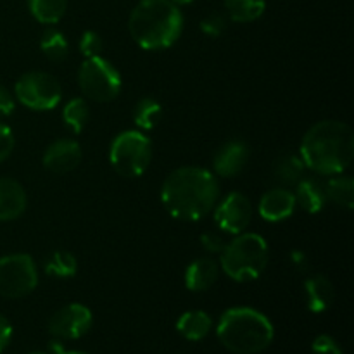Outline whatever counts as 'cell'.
Listing matches in <instances>:
<instances>
[{"label":"cell","instance_id":"obj_6","mask_svg":"<svg viewBox=\"0 0 354 354\" xmlns=\"http://www.w3.org/2000/svg\"><path fill=\"white\" fill-rule=\"evenodd\" d=\"M152 159V144L138 130H127L116 135L109 149V161L114 171L124 178L144 175Z\"/></svg>","mask_w":354,"mask_h":354},{"label":"cell","instance_id":"obj_31","mask_svg":"<svg viewBox=\"0 0 354 354\" xmlns=\"http://www.w3.org/2000/svg\"><path fill=\"white\" fill-rule=\"evenodd\" d=\"M14 151V135L7 124L0 123V165L12 154Z\"/></svg>","mask_w":354,"mask_h":354},{"label":"cell","instance_id":"obj_23","mask_svg":"<svg viewBox=\"0 0 354 354\" xmlns=\"http://www.w3.org/2000/svg\"><path fill=\"white\" fill-rule=\"evenodd\" d=\"M28 7L38 23L55 24L64 17L68 0H28Z\"/></svg>","mask_w":354,"mask_h":354},{"label":"cell","instance_id":"obj_10","mask_svg":"<svg viewBox=\"0 0 354 354\" xmlns=\"http://www.w3.org/2000/svg\"><path fill=\"white\" fill-rule=\"evenodd\" d=\"M92 311L85 304L71 303L52 315L48 320V332L62 341H75L92 328Z\"/></svg>","mask_w":354,"mask_h":354},{"label":"cell","instance_id":"obj_24","mask_svg":"<svg viewBox=\"0 0 354 354\" xmlns=\"http://www.w3.org/2000/svg\"><path fill=\"white\" fill-rule=\"evenodd\" d=\"M45 273L55 279H71L78 272V261L69 251H54L45 259Z\"/></svg>","mask_w":354,"mask_h":354},{"label":"cell","instance_id":"obj_20","mask_svg":"<svg viewBox=\"0 0 354 354\" xmlns=\"http://www.w3.org/2000/svg\"><path fill=\"white\" fill-rule=\"evenodd\" d=\"M325 187V196L327 201L334 203L335 206L353 209L354 206V180L346 175H334L327 182Z\"/></svg>","mask_w":354,"mask_h":354},{"label":"cell","instance_id":"obj_25","mask_svg":"<svg viewBox=\"0 0 354 354\" xmlns=\"http://www.w3.org/2000/svg\"><path fill=\"white\" fill-rule=\"evenodd\" d=\"M90 118L88 102L82 97H75L69 100L62 109V120L64 124L73 131V133H82L83 128L86 127Z\"/></svg>","mask_w":354,"mask_h":354},{"label":"cell","instance_id":"obj_26","mask_svg":"<svg viewBox=\"0 0 354 354\" xmlns=\"http://www.w3.org/2000/svg\"><path fill=\"white\" fill-rule=\"evenodd\" d=\"M162 107L152 97H144L137 102L133 109V121L140 130H152V128L158 127L159 120H161Z\"/></svg>","mask_w":354,"mask_h":354},{"label":"cell","instance_id":"obj_19","mask_svg":"<svg viewBox=\"0 0 354 354\" xmlns=\"http://www.w3.org/2000/svg\"><path fill=\"white\" fill-rule=\"evenodd\" d=\"M213 328V320L206 311H187L176 322V330L187 341H203Z\"/></svg>","mask_w":354,"mask_h":354},{"label":"cell","instance_id":"obj_30","mask_svg":"<svg viewBox=\"0 0 354 354\" xmlns=\"http://www.w3.org/2000/svg\"><path fill=\"white\" fill-rule=\"evenodd\" d=\"M311 353L313 354H342L341 346L337 344L330 335H318L311 344Z\"/></svg>","mask_w":354,"mask_h":354},{"label":"cell","instance_id":"obj_29","mask_svg":"<svg viewBox=\"0 0 354 354\" xmlns=\"http://www.w3.org/2000/svg\"><path fill=\"white\" fill-rule=\"evenodd\" d=\"M227 28V19L223 14H209L201 21V30L207 35V37H220Z\"/></svg>","mask_w":354,"mask_h":354},{"label":"cell","instance_id":"obj_17","mask_svg":"<svg viewBox=\"0 0 354 354\" xmlns=\"http://www.w3.org/2000/svg\"><path fill=\"white\" fill-rule=\"evenodd\" d=\"M306 304L311 313H324L332 306L335 299V290L330 280L324 275H313L304 283Z\"/></svg>","mask_w":354,"mask_h":354},{"label":"cell","instance_id":"obj_5","mask_svg":"<svg viewBox=\"0 0 354 354\" xmlns=\"http://www.w3.org/2000/svg\"><path fill=\"white\" fill-rule=\"evenodd\" d=\"M220 254V270L235 282H252L268 266V244L258 234H237Z\"/></svg>","mask_w":354,"mask_h":354},{"label":"cell","instance_id":"obj_1","mask_svg":"<svg viewBox=\"0 0 354 354\" xmlns=\"http://www.w3.org/2000/svg\"><path fill=\"white\" fill-rule=\"evenodd\" d=\"M220 199L216 176L199 166H183L166 176L161 201L166 211L180 221H199L211 213Z\"/></svg>","mask_w":354,"mask_h":354},{"label":"cell","instance_id":"obj_35","mask_svg":"<svg viewBox=\"0 0 354 354\" xmlns=\"http://www.w3.org/2000/svg\"><path fill=\"white\" fill-rule=\"evenodd\" d=\"M290 259H292V263L296 265L297 270H306L308 259H306V256H304L301 251H292V254H290Z\"/></svg>","mask_w":354,"mask_h":354},{"label":"cell","instance_id":"obj_36","mask_svg":"<svg viewBox=\"0 0 354 354\" xmlns=\"http://www.w3.org/2000/svg\"><path fill=\"white\" fill-rule=\"evenodd\" d=\"M52 348H54L55 354H88V353H82V351H64V349H62L59 344H52Z\"/></svg>","mask_w":354,"mask_h":354},{"label":"cell","instance_id":"obj_34","mask_svg":"<svg viewBox=\"0 0 354 354\" xmlns=\"http://www.w3.org/2000/svg\"><path fill=\"white\" fill-rule=\"evenodd\" d=\"M10 339H12V325L3 315H0V353L10 344Z\"/></svg>","mask_w":354,"mask_h":354},{"label":"cell","instance_id":"obj_2","mask_svg":"<svg viewBox=\"0 0 354 354\" xmlns=\"http://www.w3.org/2000/svg\"><path fill=\"white\" fill-rule=\"evenodd\" d=\"M299 152L306 169L324 176L341 175L354 158L351 127L337 120L318 121L304 133Z\"/></svg>","mask_w":354,"mask_h":354},{"label":"cell","instance_id":"obj_3","mask_svg":"<svg viewBox=\"0 0 354 354\" xmlns=\"http://www.w3.org/2000/svg\"><path fill=\"white\" fill-rule=\"evenodd\" d=\"M128 30L138 47L162 50L182 35L183 14L171 0H140L131 10Z\"/></svg>","mask_w":354,"mask_h":354},{"label":"cell","instance_id":"obj_27","mask_svg":"<svg viewBox=\"0 0 354 354\" xmlns=\"http://www.w3.org/2000/svg\"><path fill=\"white\" fill-rule=\"evenodd\" d=\"M40 48L45 54V57L54 62H61L68 57L69 45L64 35L55 28H48L44 31L40 40Z\"/></svg>","mask_w":354,"mask_h":354},{"label":"cell","instance_id":"obj_33","mask_svg":"<svg viewBox=\"0 0 354 354\" xmlns=\"http://www.w3.org/2000/svg\"><path fill=\"white\" fill-rule=\"evenodd\" d=\"M14 107H16V99H14V95L6 88V86L0 85V116H9V114H12Z\"/></svg>","mask_w":354,"mask_h":354},{"label":"cell","instance_id":"obj_14","mask_svg":"<svg viewBox=\"0 0 354 354\" xmlns=\"http://www.w3.org/2000/svg\"><path fill=\"white\" fill-rule=\"evenodd\" d=\"M296 209V197L287 187L268 190L259 201V216L270 223H279L292 216Z\"/></svg>","mask_w":354,"mask_h":354},{"label":"cell","instance_id":"obj_11","mask_svg":"<svg viewBox=\"0 0 354 354\" xmlns=\"http://www.w3.org/2000/svg\"><path fill=\"white\" fill-rule=\"evenodd\" d=\"M252 218V204L249 197L241 192H232L218 204L214 221L220 230L230 235L242 234L249 227Z\"/></svg>","mask_w":354,"mask_h":354},{"label":"cell","instance_id":"obj_7","mask_svg":"<svg viewBox=\"0 0 354 354\" xmlns=\"http://www.w3.org/2000/svg\"><path fill=\"white\" fill-rule=\"evenodd\" d=\"M83 95L95 102H111L121 92V75L107 59L95 55L83 61L78 71Z\"/></svg>","mask_w":354,"mask_h":354},{"label":"cell","instance_id":"obj_12","mask_svg":"<svg viewBox=\"0 0 354 354\" xmlns=\"http://www.w3.org/2000/svg\"><path fill=\"white\" fill-rule=\"evenodd\" d=\"M44 168L55 175H64L78 168L82 162V147L71 138H59L52 142L44 152Z\"/></svg>","mask_w":354,"mask_h":354},{"label":"cell","instance_id":"obj_37","mask_svg":"<svg viewBox=\"0 0 354 354\" xmlns=\"http://www.w3.org/2000/svg\"><path fill=\"white\" fill-rule=\"evenodd\" d=\"M171 2L175 3V6L182 7V6H190V3H192L194 0H171Z\"/></svg>","mask_w":354,"mask_h":354},{"label":"cell","instance_id":"obj_13","mask_svg":"<svg viewBox=\"0 0 354 354\" xmlns=\"http://www.w3.org/2000/svg\"><path fill=\"white\" fill-rule=\"evenodd\" d=\"M249 156V145L244 140H228L218 149L213 159V168L216 175L223 176V178H234V176L241 175L244 168L248 166Z\"/></svg>","mask_w":354,"mask_h":354},{"label":"cell","instance_id":"obj_32","mask_svg":"<svg viewBox=\"0 0 354 354\" xmlns=\"http://www.w3.org/2000/svg\"><path fill=\"white\" fill-rule=\"evenodd\" d=\"M201 244L211 254H220L225 248V241L216 234H203L201 235Z\"/></svg>","mask_w":354,"mask_h":354},{"label":"cell","instance_id":"obj_18","mask_svg":"<svg viewBox=\"0 0 354 354\" xmlns=\"http://www.w3.org/2000/svg\"><path fill=\"white\" fill-rule=\"evenodd\" d=\"M294 197H296V204H299L310 214L320 213L327 204L325 187L313 178H301L296 185Z\"/></svg>","mask_w":354,"mask_h":354},{"label":"cell","instance_id":"obj_8","mask_svg":"<svg viewBox=\"0 0 354 354\" xmlns=\"http://www.w3.org/2000/svg\"><path fill=\"white\" fill-rule=\"evenodd\" d=\"M14 97L31 111H50L61 102L62 88L48 73L30 71L16 82Z\"/></svg>","mask_w":354,"mask_h":354},{"label":"cell","instance_id":"obj_21","mask_svg":"<svg viewBox=\"0 0 354 354\" xmlns=\"http://www.w3.org/2000/svg\"><path fill=\"white\" fill-rule=\"evenodd\" d=\"M227 16L234 23H252L265 14V0H225Z\"/></svg>","mask_w":354,"mask_h":354},{"label":"cell","instance_id":"obj_9","mask_svg":"<svg viewBox=\"0 0 354 354\" xmlns=\"http://www.w3.org/2000/svg\"><path fill=\"white\" fill-rule=\"evenodd\" d=\"M38 286V272L28 254H9L0 258V296L21 299Z\"/></svg>","mask_w":354,"mask_h":354},{"label":"cell","instance_id":"obj_15","mask_svg":"<svg viewBox=\"0 0 354 354\" xmlns=\"http://www.w3.org/2000/svg\"><path fill=\"white\" fill-rule=\"evenodd\" d=\"M28 196L14 178H0V221H12L26 211Z\"/></svg>","mask_w":354,"mask_h":354},{"label":"cell","instance_id":"obj_28","mask_svg":"<svg viewBox=\"0 0 354 354\" xmlns=\"http://www.w3.org/2000/svg\"><path fill=\"white\" fill-rule=\"evenodd\" d=\"M102 47H104L102 38H100L99 33H95V31H92V30L85 31V33L82 35V38H80L78 48H80V52L85 55V59L100 55Z\"/></svg>","mask_w":354,"mask_h":354},{"label":"cell","instance_id":"obj_22","mask_svg":"<svg viewBox=\"0 0 354 354\" xmlns=\"http://www.w3.org/2000/svg\"><path fill=\"white\" fill-rule=\"evenodd\" d=\"M304 171H306V166H304L303 159H301V156L294 154L280 158L273 168L275 180L282 187H296L299 180L304 178Z\"/></svg>","mask_w":354,"mask_h":354},{"label":"cell","instance_id":"obj_4","mask_svg":"<svg viewBox=\"0 0 354 354\" xmlns=\"http://www.w3.org/2000/svg\"><path fill=\"white\" fill-rule=\"evenodd\" d=\"M216 335L230 353L258 354L272 344L275 328L261 311L239 306L221 315Z\"/></svg>","mask_w":354,"mask_h":354},{"label":"cell","instance_id":"obj_16","mask_svg":"<svg viewBox=\"0 0 354 354\" xmlns=\"http://www.w3.org/2000/svg\"><path fill=\"white\" fill-rule=\"evenodd\" d=\"M220 265L211 258L194 259L185 270V287L192 292H206L216 283Z\"/></svg>","mask_w":354,"mask_h":354},{"label":"cell","instance_id":"obj_38","mask_svg":"<svg viewBox=\"0 0 354 354\" xmlns=\"http://www.w3.org/2000/svg\"><path fill=\"white\" fill-rule=\"evenodd\" d=\"M33 354H44V353H33Z\"/></svg>","mask_w":354,"mask_h":354}]
</instances>
